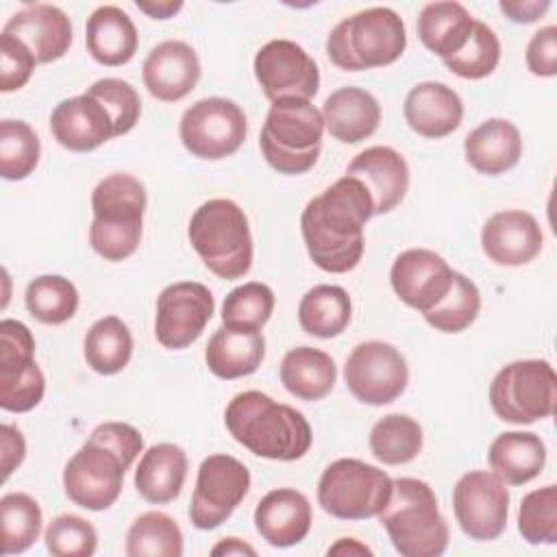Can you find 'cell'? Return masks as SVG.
<instances>
[{"instance_id":"obj_1","label":"cell","mask_w":557,"mask_h":557,"mask_svg":"<svg viewBox=\"0 0 557 557\" xmlns=\"http://www.w3.org/2000/svg\"><path fill=\"white\" fill-rule=\"evenodd\" d=\"M374 215L366 185L344 174L311 198L300 213V231L311 261L329 274L355 270L363 257V226Z\"/></svg>"},{"instance_id":"obj_2","label":"cell","mask_w":557,"mask_h":557,"mask_svg":"<svg viewBox=\"0 0 557 557\" xmlns=\"http://www.w3.org/2000/svg\"><path fill=\"white\" fill-rule=\"evenodd\" d=\"M224 424L237 444L272 461H296L309 453L313 442L302 411L259 389L235 394L224 409Z\"/></svg>"},{"instance_id":"obj_3","label":"cell","mask_w":557,"mask_h":557,"mask_svg":"<svg viewBox=\"0 0 557 557\" xmlns=\"http://www.w3.org/2000/svg\"><path fill=\"white\" fill-rule=\"evenodd\" d=\"M148 196L139 178L126 172L104 176L91 191L89 246L104 261H124L139 248Z\"/></svg>"},{"instance_id":"obj_4","label":"cell","mask_w":557,"mask_h":557,"mask_svg":"<svg viewBox=\"0 0 557 557\" xmlns=\"http://www.w3.org/2000/svg\"><path fill=\"white\" fill-rule=\"evenodd\" d=\"M376 518L403 557H440L448 548V522L433 487L422 479H394L389 503Z\"/></svg>"},{"instance_id":"obj_5","label":"cell","mask_w":557,"mask_h":557,"mask_svg":"<svg viewBox=\"0 0 557 557\" xmlns=\"http://www.w3.org/2000/svg\"><path fill=\"white\" fill-rule=\"evenodd\" d=\"M187 237L209 272L237 281L252 268V235L244 209L228 198L202 202L189 220Z\"/></svg>"},{"instance_id":"obj_6","label":"cell","mask_w":557,"mask_h":557,"mask_svg":"<svg viewBox=\"0 0 557 557\" xmlns=\"http://www.w3.org/2000/svg\"><path fill=\"white\" fill-rule=\"evenodd\" d=\"M407 48L403 17L389 7H370L337 22L326 37V57L344 72L392 65Z\"/></svg>"},{"instance_id":"obj_7","label":"cell","mask_w":557,"mask_h":557,"mask_svg":"<svg viewBox=\"0 0 557 557\" xmlns=\"http://www.w3.org/2000/svg\"><path fill=\"white\" fill-rule=\"evenodd\" d=\"M322 135V111L315 109L311 100H278L270 104L259 146L270 168L296 176L318 163Z\"/></svg>"},{"instance_id":"obj_8","label":"cell","mask_w":557,"mask_h":557,"mask_svg":"<svg viewBox=\"0 0 557 557\" xmlns=\"http://www.w3.org/2000/svg\"><path fill=\"white\" fill-rule=\"evenodd\" d=\"M394 479L361 459L342 457L329 463L318 481L320 507L339 520L374 518L389 503Z\"/></svg>"},{"instance_id":"obj_9","label":"cell","mask_w":557,"mask_h":557,"mask_svg":"<svg viewBox=\"0 0 557 557\" xmlns=\"http://www.w3.org/2000/svg\"><path fill=\"white\" fill-rule=\"evenodd\" d=\"M487 398L500 420L533 424L555 411L557 374L546 359L511 361L492 379Z\"/></svg>"},{"instance_id":"obj_10","label":"cell","mask_w":557,"mask_h":557,"mask_svg":"<svg viewBox=\"0 0 557 557\" xmlns=\"http://www.w3.org/2000/svg\"><path fill=\"white\" fill-rule=\"evenodd\" d=\"M128 468L131 463L109 442L89 433L63 468V492L83 509L104 511L120 498Z\"/></svg>"},{"instance_id":"obj_11","label":"cell","mask_w":557,"mask_h":557,"mask_svg":"<svg viewBox=\"0 0 557 557\" xmlns=\"http://www.w3.org/2000/svg\"><path fill=\"white\" fill-rule=\"evenodd\" d=\"M248 133L244 109L220 96L200 98L185 109L178 135L185 150L198 159L220 161L235 154Z\"/></svg>"},{"instance_id":"obj_12","label":"cell","mask_w":557,"mask_h":557,"mask_svg":"<svg viewBox=\"0 0 557 557\" xmlns=\"http://www.w3.org/2000/svg\"><path fill=\"white\" fill-rule=\"evenodd\" d=\"M46 394V376L35 361L30 329L13 318L0 320V407L11 413L35 409Z\"/></svg>"},{"instance_id":"obj_13","label":"cell","mask_w":557,"mask_h":557,"mask_svg":"<svg viewBox=\"0 0 557 557\" xmlns=\"http://www.w3.org/2000/svg\"><path fill=\"white\" fill-rule=\"evenodd\" d=\"M344 381L359 403L381 407L407 389L409 366L394 344L370 339L357 344L346 357Z\"/></svg>"},{"instance_id":"obj_14","label":"cell","mask_w":557,"mask_h":557,"mask_svg":"<svg viewBox=\"0 0 557 557\" xmlns=\"http://www.w3.org/2000/svg\"><path fill=\"white\" fill-rule=\"evenodd\" d=\"M250 490V470L235 457L215 453L200 461L189 505V520L200 531L226 522Z\"/></svg>"},{"instance_id":"obj_15","label":"cell","mask_w":557,"mask_h":557,"mask_svg":"<svg viewBox=\"0 0 557 557\" xmlns=\"http://www.w3.org/2000/svg\"><path fill=\"white\" fill-rule=\"evenodd\" d=\"M255 78L270 102L311 100L320 89L313 57L292 39H272L255 54Z\"/></svg>"},{"instance_id":"obj_16","label":"cell","mask_w":557,"mask_h":557,"mask_svg":"<svg viewBox=\"0 0 557 557\" xmlns=\"http://www.w3.org/2000/svg\"><path fill=\"white\" fill-rule=\"evenodd\" d=\"M453 511L466 537L492 542L503 535L509 516L507 485L487 470H470L453 487Z\"/></svg>"},{"instance_id":"obj_17","label":"cell","mask_w":557,"mask_h":557,"mask_svg":"<svg viewBox=\"0 0 557 557\" xmlns=\"http://www.w3.org/2000/svg\"><path fill=\"white\" fill-rule=\"evenodd\" d=\"M215 311L213 294L196 281H178L157 296L154 337L168 350L191 346Z\"/></svg>"},{"instance_id":"obj_18","label":"cell","mask_w":557,"mask_h":557,"mask_svg":"<svg viewBox=\"0 0 557 557\" xmlns=\"http://www.w3.org/2000/svg\"><path fill=\"white\" fill-rule=\"evenodd\" d=\"M453 268L429 248L403 250L389 270L394 294L411 309L431 311L453 285Z\"/></svg>"},{"instance_id":"obj_19","label":"cell","mask_w":557,"mask_h":557,"mask_svg":"<svg viewBox=\"0 0 557 557\" xmlns=\"http://www.w3.org/2000/svg\"><path fill=\"white\" fill-rule=\"evenodd\" d=\"M542 246L544 235L537 220L522 209L498 211L481 228V248L496 265H527L542 252Z\"/></svg>"},{"instance_id":"obj_20","label":"cell","mask_w":557,"mask_h":557,"mask_svg":"<svg viewBox=\"0 0 557 557\" xmlns=\"http://www.w3.org/2000/svg\"><path fill=\"white\" fill-rule=\"evenodd\" d=\"M141 78L152 98L178 102L198 85L200 59L189 44L168 39L148 52L141 65Z\"/></svg>"},{"instance_id":"obj_21","label":"cell","mask_w":557,"mask_h":557,"mask_svg":"<svg viewBox=\"0 0 557 557\" xmlns=\"http://www.w3.org/2000/svg\"><path fill=\"white\" fill-rule=\"evenodd\" d=\"M50 131L59 146L89 152L115 137V126L100 100L87 91L61 100L50 113Z\"/></svg>"},{"instance_id":"obj_22","label":"cell","mask_w":557,"mask_h":557,"mask_svg":"<svg viewBox=\"0 0 557 557\" xmlns=\"http://www.w3.org/2000/svg\"><path fill=\"white\" fill-rule=\"evenodd\" d=\"M9 33L26 44L37 63L61 59L72 46V22L63 9L48 2H30L15 11L4 24Z\"/></svg>"},{"instance_id":"obj_23","label":"cell","mask_w":557,"mask_h":557,"mask_svg":"<svg viewBox=\"0 0 557 557\" xmlns=\"http://www.w3.org/2000/svg\"><path fill=\"white\" fill-rule=\"evenodd\" d=\"M346 174L366 185L374 205V215L396 209L409 189V165L405 157L389 146H370L361 150L348 163Z\"/></svg>"},{"instance_id":"obj_24","label":"cell","mask_w":557,"mask_h":557,"mask_svg":"<svg viewBox=\"0 0 557 557\" xmlns=\"http://www.w3.org/2000/svg\"><path fill=\"white\" fill-rule=\"evenodd\" d=\"M403 113L413 133L426 139H442L459 128L463 120V102L446 83L424 81L409 89Z\"/></svg>"},{"instance_id":"obj_25","label":"cell","mask_w":557,"mask_h":557,"mask_svg":"<svg viewBox=\"0 0 557 557\" xmlns=\"http://www.w3.org/2000/svg\"><path fill=\"white\" fill-rule=\"evenodd\" d=\"M311 503L294 487L268 492L255 509V527L259 535L276 548L300 544L311 529Z\"/></svg>"},{"instance_id":"obj_26","label":"cell","mask_w":557,"mask_h":557,"mask_svg":"<svg viewBox=\"0 0 557 557\" xmlns=\"http://www.w3.org/2000/svg\"><path fill=\"white\" fill-rule=\"evenodd\" d=\"M463 154L479 174H505L522 157L520 131L505 117H490L466 135Z\"/></svg>"},{"instance_id":"obj_27","label":"cell","mask_w":557,"mask_h":557,"mask_svg":"<svg viewBox=\"0 0 557 557\" xmlns=\"http://www.w3.org/2000/svg\"><path fill=\"white\" fill-rule=\"evenodd\" d=\"M85 46L96 63L120 67L135 57L139 35L126 11L115 4H102L87 17Z\"/></svg>"},{"instance_id":"obj_28","label":"cell","mask_w":557,"mask_h":557,"mask_svg":"<svg viewBox=\"0 0 557 557\" xmlns=\"http://www.w3.org/2000/svg\"><path fill=\"white\" fill-rule=\"evenodd\" d=\"M322 120L333 139L359 144L379 128L381 104L361 87H339L324 100Z\"/></svg>"},{"instance_id":"obj_29","label":"cell","mask_w":557,"mask_h":557,"mask_svg":"<svg viewBox=\"0 0 557 557\" xmlns=\"http://www.w3.org/2000/svg\"><path fill=\"white\" fill-rule=\"evenodd\" d=\"M187 453L170 442L150 446L135 470L139 496L152 505H165L181 496L187 479Z\"/></svg>"},{"instance_id":"obj_30","label":"cell","mask_w":557,"mask_h":557,"mask_svg":"<svg viewBox=\"0 0 557 557\" xmlns=\"http://www.w3.org/2000/svg\"><path fill=\"white\" fill-rule=\"evenodd\" d=\"M487 463L505 485H524L544 470L546 446L537 433L505 431L490 444Z\"/></svg>"},{"instance_id":"obj_31","label":"cell","mask_w":557,"mask_h":557,"mask_svg":"<svg viewBox=\"0 0 557 557\" xmlns=\"http://www.w3.org/2000/svg\"><path fill=\"white\" fill-rule=\"evenodd\" d=\"M265 357V339L261 331H235L220 326L205 348V361L213 376L235 381L259 370Z\"/></svg>"},{"instance_id":"obj_32","label":"cell","mask_w":557,"mask_h":557,"mask_svg":"<svg viewBox=\"0 0 557 557\" xmlns=\"http://www.w3.org/2000/svg\"><path fill=\"white\" fill-rule=\"evenodd\" d=\"M474 17L461 2H426L418 13V39L442 61L457 54L470 39Z\"/></svg>"},{"instance_id":"obj_33","label":"cell","mask_w":557,"mask_h":557,"mask_svg":"<svg viewBox=\"0 0 557 557\" xmlns=\"http://www.w3.org/2000/svg\"><path fill=\"white\" fill-rule=\"evenodd\" d=\"M281 383L298 400L315 403L329 396L337 381V368L329 352L313 346H298L281 361Z\"/></svg>"},{"instance_id":"obj_34","label":"cell","mask_w":557,"mask_h":557,"mask_svg":"<svg viewBox=\"0 0 557 557\" xmlns=\"http://www.w3.org/2000/svg\"><path fill=\"white\" fill-rule=\"evenodd\" d=\"M352 318V302L339 285H313L298 302V324L307 335L331 339L346 331Z\"/></svg>"},{"instance_id":"obj_35","label":"cell","mask_w":557,"mask_h":557,"mask_svg":"<svg viewBox=\"0 0 557 557\" xmlns=\"http://www.w3.org/2000/svg\"><path fill=\"white\" fill-rule=\"evenodd\" d=\"M83 357L96 374L122 372L133 357V335L126 322L117 315L96 320L83 339Z\"/></svg>"},{"instance_id":"obj_36","label":"cell","mask_w":557,"mask_h":557,"mask_svg":"<svg viewBox=\"0 0 557 557\" xmlns=\"http://www.w3.org/2000/svg\"><path fill=\"white\" fill-rule=\"evenodd\" d=\"M183 550V531L163 511L141 513L126 531L124 553L128 557H181Z\"/></svg>"},{"instance_id":"obj_37","label":"cell","mask_w":557,"mask_h":557,"mask_svg":"<svg viewBox=\"0 0 557 557\" xmlns=\"http://www.w3.org/2000/svg\"><path fill=\"white\" fill-rule=\"evenodd\" d=\"M422 426L405 413H389L374 422L370 431V450L385 466L413 461L422 450Z\"/></svg>"},{"instance_id":"obj_38","label":"cell","mask_w":557,"mask_h":557,"mask_svg":"<svg viewBox=\"0 0 557 557\" xmlns=\"http://www.w3.org/2000/svg\"><path fill=\"white\" fill-rule=\"evenodd\" d=\"M39 503L26 492H9L0 498V540L4 555L28 550L41 533Z\"/></svg>"},{"instance_id":"obj_39","label":"cell","mask_w":557,"mask_h":557,"mask_svg":"<svg viewBox=\"0 0 557 557\" xmlns=\"http://www.w3.org/2000/svg\"><path fill=\"white\" fill-rule=\"evenodd\" d=\"M24 305L37 322L57 326L74 318L78 309V289L61 274H41L26 285Z\"/></svg>"},{"instance_id":"obj_40","label":"cell","mask_w":557,"mask_h":557,"mask_svg":"<svg viewBox=\"0 0 557 557\" xmlns=\"http://www.w3.org/2000/svg\"><path fill=\"white\" fill-rule=\"evenodd\" d=\"M481 311L479 287L461 272H453V285L448 294L424 315L426 324L440 333L466 331Z\"/></svg>"},{"instance_id":"obj_41","label":"cell","mask_w":557,"mask_h":557,"mask_svg":"<svg viewBox=\"0 0 557 557\" xmlns=\"http://www.w3.org/2000/svg\"><path fill=\"white\" fill-rule=\"evenodd\" d=\"M274 311V292L259 281L231 289L222 302V326L235 331H261Z\"/></svg>"},{"instance_id":"obj_42","label":"cell","mask_w":557,"mask_h":557,"mask_svg":"<svg viewBox=\"0 0 557 557\" xmlns=\"http://www.w3.org/2000/svg\"><path fill=\"white\" fill-rule=\"evenodd\" d=\"M41 154V144L30 124L22 120L0 122V174L7 181L28 178Z\"/></svg>"},{"instance_id":"obj_43","label":"cell","mask_w":557,"mask_h":557,"mask_svg":"<svg viewBox=\"0 0 557 557\" xmlns=\"http://www.w3.org/2000/svg\"><path fill=\"white\" fill-rule=\"evenodd\" d=\"M500 61V41L492 26L481 20H474L468 44L453 57L444 59L446 70L459 78L479 81L490 76Z\"/></svg>"},{"instance_id":"obj_44","label":"cell","mask_w":557,"mask_h":557,"mask_svg":"<svg viewBox=\"0 0 557 557\" xmlns=\"http://www.w3.org/2000/svg\"><path fill=\"white\" fill-rule=\"evenodd\" d=\"M518 533L529 544L557 542V487L544 485L522 496L518 507Z\"/></svg>"},{"instance_id":"obj_45","label":"cell","mask_w":557,"mask_h":557,"mask_svg":"<svg viewBox=\"0 0 557 557\" xmlns=\"http://www.w3.org/2000/svg\"><path fill=\"white\" fill-rule=\"evenodd\" d=\"M44 542L54 557H91L98 548V531L83 516L61 513L46 527Z\"/></svg>"},{"instance_id":"obj_46","label":"cell","mask_w":557,"mask_h":557,"mask_svg":"<svg viewBox=\"0 0 557 557\" xmlns=\"http://www.w3.org/2000/svg\"><path fill=\"white\" fill-rule=\"evenodd\" d=\"M87 94L94 96L96 100H100L104 104V109L109 111L113 126H115V137L126 135L139 122L141 100L128 81L100 78L91 87H87Z\"/></svg>"},{"instance_id":"obj_47","label":"cell","mask_w":557,"mask_h":557,"mask_svg":"<svg viewBox=\"0 0 557 557\" xmlns=\"http://www.w3.org/2000/svg\"><path fill=\"white\" fill-rule=\"evenodd\" d=\"M37 65L35 54L26 48L24 41L9 33H0V91L22 89Z\"/></svg>"},{"instance_id":"obj_48","label":"cell","mask_w":557,"mask_h":557,"mask_svg":"<svg viewBox=\"0 0 557 557\" xmlns=\"http://www.w3.org/2000/svg\"><path fill=\"white\" fill-rule=\"evenodd\" d=\"M524 61L529 72L535 76L548 78L557 74V26L548 24L531 35Z\"/></svg>"},{"instance_id":"obj_49","label":"cell","mask_w":557,"mask_h":557,"mask_svg":"<svg viewBox=\"0 0 557 557\" xmlns=\"http://www.w3.org/2000/svg\"><path fill=\"white\" fill-rule=\"evenodd\" d=\"M26 457V442L20 429L13 424H0V459H2V481L11 476L15 468L22 466Z\"/></svg>"},{"instance_id":"obj_50","label":"cell","mask_w":557,"mask_h":557,"mask_svg":"<svg viewBox=\"0 0 557 557\" xmlns=\"http://www.w3.org/2000/svg\"><path fill=\"white\" fill-rule=\"evenodd\" d=\"M498 9L516 24H531L550 9V2L548 0H500Z\"/></svg>"},{"instance_id":"obj_51","label":"cell","mask_w":557,"mask_h":557,"mask_svg":"<svg viewBox=\"0 0 557 557\" xmlns=\"http://www.w3.org/2000/svg\"><path fill=\"white\" fill-rule=\"evenodd\" d=\"M139 11H144L148 17L152 20H170L174 17L181 9L183 2L181 0H163V2H135Z\"/></svg>"},{"instance_id":"obj_52","label":"cell","mask_w":557,"mask_h":557,"mask_svg":"<svg viewBox=\"0 0 557 557\" xmlns=\"http://www.w3.org/2000/svg\"><path fill=\"white\" fill-rule=\"evenodd\" d=\"M211 555H250V557H255L257 550L248 542H244L239 537H222L211 548Z\"/></svg>"},{"instance_id":"obj_53","label":"cell","mask_w":557,"mask_h":557,"mask_svg":"<svg viewBox=\"0 0 557 557\" xmlns=\"http://www.w3.org/2000/svg\"><path fill=\"white\" fill-rule=\"evenodd\" d=\"M326 553L329 555H372V550L355 537H339L333 546H329Z\"/></svg>"}]
</instances>
